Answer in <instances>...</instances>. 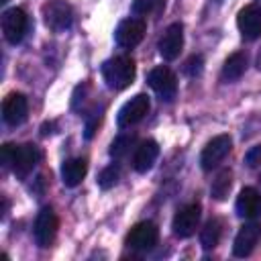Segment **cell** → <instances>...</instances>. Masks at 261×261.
<instances>
[{
  "mask_svg": "<svg viewBox=\"0 0 261 261\" xmlns=\"http://www.w3.org/2000/svg\"><path fill=\"white\" fill-rule=\"evenodd\" d=\"M41 153L35 145H4L2 147V163L10 167L16 177H27L35 165L39 163Z\"/></svg>",
  "mask_w": 261,
  "mask_h": 261,
  "instance_id": "6da1fadb",
  "label": "cell"
},
{
  "mask_svg": "<svg viewBox=\"0 0 261 261\" xmlns=\"http://www.w3.org/2000/svg\"><path fill=\"white\" fill-rule=\"evenodd\" d=\"M102 77L112 90H124L135 80V61L126 55L110 57L102 63Z\"/></svg>",
  "mask_w": 261,
  "mask_h": 261,
  "instance_id": "7a4b0ae2",
  "label": "cell"
},
{
  "mask_svg": "<svg viewBox=\"0 0 261 261\" xmlns=\"http://www.w3.org/2000/svg\"><path fill=\"white\" fill-rule=\"evenodd\" d=\"M41 14L45 24L55 33L67 31L73 22V10L65 0H47L41 8Z\"/></svg>",
  "mask_w": 261,
  "mask_h": 261,
  "instance_id": "3957f363",
  "label": "cell"
},
{
  "mask_svg": "<svg viewBox=\"0 0 261 261\" xmlns=\"http://www.w3.org/2000/svg\"><path fill=\"white\" fill-rule=\"evenodd\" d=\"M29 31V16L22 8H8L4 10L2 14V33H4V39L12 45L20 43L24 39Z\"/></svg>",
  "mask_w": 261,
  "mask_h": 261,
  "instance_id": "277c9868",
  "label": "cell"
},
{
  "mask_svg": "<svg viewBox=\"0 0 261 261\" xmlns=\"http://www.w3.org/2000/svg\"><path fill=\"white\" fill-rule=\"evenodd\" d=\"M149 108H151L149 96H147V94H137V96H133L128 102H124V106L118 110L116 124H118L120 128L133 126V124L141 122V120L147 116Z\"/></svg>",
  "mask_w": 261,
  "mask_h": 261,
  "instance_id": "5b68a950",
  "label": "cell"
},
{
  "mask_svg": "<svg viewBox=\"0 0 261 261\" xmlns=\"http://www.w3.org/2000/svg\"><path fill=\"white\" fill-rule=\"evenodd\" d=\"M157 241H159V228L151 220L137 222L126 234V245L135 251H149L157 245Z\"/></svg>",
  "mask_w": 261,
  "mask_h": 261,
  "instance_id": "8992f818",
  "label": "cell"
},
{
  "mask_svg": "<svg viewBox=\"0 0 261 261\" xmlns=\"http://www.w3.org/2000/svg\"><path fill=\"white\" fill-rule=\"evenodd\" d=\"M147 82L149 86L157 92V96L161 100H173L175 98V92H177V80H175V73L165 67V65H159V67H153L147 75Z\"/></svg>",
  "mask_w": 261,
  "mask_h": 261,
  "instance_id": "52a82bcc",
  "label": "cell"
},
{
  "mask_svg": "<svg viewBox=\"0 0 261 261\" xmlns=\"http://www.w3.org/2000/svg\"><path fill=\"white\" fill-rule=\"evenodd\" d=\"M230 147H232V141L228 135H218L214 137L212 141L206 143V147L202 149V155H200V165L204 171H210L214 169L228 153H230Z\"/></svg>",
  "mask_w": 261,
  "mask_h": 261,
  "instance_id": "ba28073f",
  "label": "cell"
},
{
  "mask_svg": "<svg viewBox=\"0 0 261 261\" xmlns=\"http://www.w3.org/2000/svg\"><path fill=\"white\" fill-rule=\"evenodd\" d=\"M145 29L147 27H145L143 18H135V16L124 18V20L118 22V27L114 31V41L124 49L137 47L145 37Z\"/></svg>",
  "mask_w": 261,
  "mask_h": 261,
  "instance_id": "9c48e42d",
  "label": "cell"
},
{
  "mask_svg": "<svg viewBox=\"0 0 261 261\" xmlns=\"http://www.w3.org/2000/svg\"><path fill=\"white\" fill-rule=\"evenodd\" d=\"M57 226L59 220L55 216V212L51 208H43L37 218H35V226H33V234H35V243L39 247H49L57 234Z\"/></svg>",
  "mask_w": 261,
  "mask_h": 261,
  "instance_id": "30bf717a",
  "label": "cell"
},
{
  "mask_svg": "<svg viewBox=\"0 0 261 261\" xmlns=\"http://www.w3.org/2000/svg\"><path fill=\"white\" fill-rule=\"evenodd\" d=\"M237 27L247 41L261 37V4H247L237 14Z\"/></svg>",
  "mask_w": 261,
  "mask_h": 261,
  "instance_id": "8fae6325",
  "label": "cell"
},
{
  "mask_svg": "<svg viewBox=\"0 0 261 261\" xmlns=\"http://www.w3.org/2000/svg\"><path fill=\"white\" fill-rule=\"evenodd\" d=\"M198 222H200V206L198 204H186L173 216V222H171L173 234L179 239H188L196 232Z\"/></svg>",
  "mask_w": 261,
  "mask_h": 261,
  "instance_id": "7c38bea8",
  "label": "cell"
},
{
  "mask_svg": "<svg viewBox=\"0 0 261 261\" xmlns=\"http://www.w3.org/2000/svg\"><path fill=\"white\" fill-rule=\"evenodd\" d=\"M181 47H184V27L179 22H173L165 29V33L161 35V39L157 43L159 55L165 61H173L179 55Z\"/></svg>",
  "mask_w": 261,
  "mask_h": 261,
  "instance_id": "4fadbf2b",
  "label": "cell"
},
{
  "mask_svg": "<svg viewBox=\"0 0 261 261\" xmlns=\"http://www.w3.org/2000/svg\"><path fill=\"white\" fill-rule=\"evenodd\" d=\"M27 114H29V102L22 94L18 92H12L4 98L2 102V118L6 124L10 126H18L27 120Z\"/></svg>",
  "mask_w": 261,
  "mask_h": 261,
  "instance_id": "5bb4252c",
  "label": "cell"
},
{
  "mask_svg": "<svg viewBox=\"0 0 261 261\" xmlns=\"http://www.w3.org/2000/svg\"><path fill=\"white\" fill-rule=\"evenodd\" d=\"M259 237H261V224H259L257 220L245 222V224L239 228L237 237H234V245H232L234 257H247V255L255 249Z\"/></svg>",
  "mask_w": 261,
  "mask_h": 261,
  "instance_id": "9a60e30c",
  "label": "cell"
},
{
  "mask_svg": "<svg viewBox=\"0 0 261 261\" xmlns=\"http://www.w3.org/2000/svg\"><path fill=\"white\" fill-rule=\"evenodd\" d=\"M234 210L241 218L257 220L261 216V194L255 188H243L237 196Z\"/></svg>",
  "mask_w": 261,
  "mask_h": 261,
  "instance_id": "2e32d148",
  "label": "cell"
},
{
  "mask_svg": "<svg viewBox=\"0 0 261 261\" xmlns=\"http://www.w3.org/2000/svg\"><path fill=\"white\" fill-rule=\"evenodd\" d=\"M157 155H159V147H157L155 141H143V143H139V147L135 149V155H133V167H135V171L147 173L153 167Z\"/></svg>",
  "mask_w": 261,
  "mask_h": 261,
  "instance_id": "e0dca14e",
  "label": "cell"
},
{
  "mask_svg": "<svg viewBox=\"0 0 261 261\" xmlns=\"http://www.w3.org/2000/svg\"><path fill=\"white\" fill-rule=\"evenodd\" d=\"M86 171H88V163L86 159L82 157H75V159H67L63 165H61V179L67 188H75L84 177H86Z\"/></svg>",
  "mask_w": 261,
  "mask_h": 261,
  "instance_id": "ac0fdd59",
  "label": "cell"
},
{
  "mask_svg": "<svg viewBox=\"0 0 261 261\" xmlns=\"http://www.w3.org/2000/svg\"><path fill=\"white\" fill-rule=\"evenodd\" d=\"M245 69H247V57H245V53H232L224 61L222 71H220V77H222V82H237L245 73Z\"/></svg>",
  "mask_w": 261,
  "mask_h": 261,
  "instance_id": "d6986e66",
  "label": "cell"
},
{
  "mask_svg": "<svg viewBox=\"0 0 261 261\" xmlns=\"http://www.w3.org/2000/svg\"><path fill=\"white\" fill-rule=\"evenodd\" d=\"M220 234H222V222H220L218 218H210V220L204 224L202 232H200V243H202V247H204V249H214V247L218 245V241H220Z\"/></svg>",
  "mask_w": 261,
  "mask_h": 261,
  "instance_id": "ffe728a7",
  "label": "cell"
},
{
  "mask_svg": "<svg viewBox=\"0 0 261 261\" xmlns=\"http://www.w3.org/2000/svg\"><path fill=\"white\" fill-rule=\"evenodd\" d=\"M230 184H232V173L230 169H222L216 179L212 181V196L216 200H224L228 196V190H230Z\"/></svg>",
  "mask_w": 261,
  "mask_h": 261,
  "instance_id": "44dd1931",
  "label": "cell"
},
{
  "mask_svg": "<svg viewBox=\"0 0 261 261\" xmlns=\"http://www.w3.org/2000/svg\"><path fill=\"white\" fill-rule=\"evenodd\" d=\"M165 4V0H133V14H139V16H145V14H151V12H157L161 6Z\"/></svg>",
  "mask_w": 261,
  "mask_h": 261,
  "instance_id": "7402d4cb",
  "label": "cell"
},
{
  "mask_svg": "<svg viewBox=\"0 0 261 261\" xmlns=\"http://www.w3.org/2000/svg\"><path fill=\"white\" fill-rule=\"evenodd\" d=\"M118 177H120V169H118V165H108V167H104L102 171H100V175H98V186L102 188V190H108V188H112L116 181H118Z\"/></svg>",
  "mask_w": 261,
  "mask_h": 261,
  "instance_id": "603a6c76",
  "label": "cell"
},
{
  "mask_svg": "<svg viewBox=\"0 0 261 261\" xmlns=\"http://www.w3.org/2000/svg\"><path fill=\"white\" fill-rule=\"evenodd\" d=\"M135 143V135H120L118 139L112 141L110 145V155L112 157H122L124 153H128L130 145Z\"/></svg>",
  "mask_w": 261,
  "mask_h": 261,
  "instance_id": "cb8c5ba5",
  "label": "cell"
},
{
  "mask_svg": "<svg viewBox=\"0 0 261 261\" xmlns=\"http://www.w3.org/2000/svg\"><path fill=\"white\" fill-rule=\"evenodd\" d=\"M202 67H204L202 55H192V57L184 63V73L190 75V77H196L198 73H202Z\"/></svg>",
  "mask_w": 261,
  "mask_h": 261,
  "instance_id": "d4e9b609",
  "label": "cell"
},
{
  "mask_svg": "<svg viewBox=\"0 0 261 261\" xmlns=\"http://www.w3.org/2000/svg\"><path fill=\"white\" fill-rule=\"evenodd\" d=\"M257 163H261V145H259V147H253V149L247 153V165L255 167Z\"/></svg>",
  "mask_w": 261,
  "mask_h": 261,
  "instance_id": "484cf974",
  "label": "cell"
},
{
  "mask_svg": "<svg viewBox=\"0 0 261 261\" xmlns=\"http://www.w3.org/2000/svg\"><path fill=\"white\" fill-rule=\"evenodd\" d=\"M6 2H8V0H0V4H6Z\"/></svg>",
  "mask_w": 261,
  "mask_h": 261,
  "instance_id": "4316f807",
  "label": "cell"
}]
</instances>
